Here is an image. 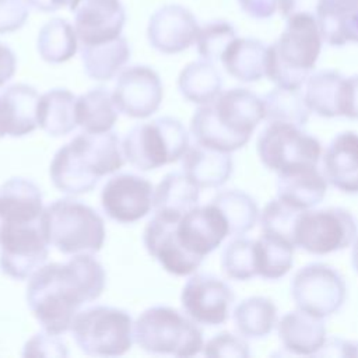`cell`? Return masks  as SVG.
Segmentation results:
<instances>
[{
    "instance_id": "obj_1",
    "label": "cell",
    "mask_w": 358,
    "mask_h": 358,
    "mask_svg": "<svg viewBox=\"0 0 358 358\" xmlns=\"http://www.w3.org/2000/svg\"><path fill=\"white\" fill-rule=\"evenodd\" d=\"M106 271L92 255H73L66 263L42 264L29 275L27 303L46 333L70 330L80 308L105 289Z\"/></svg>"
},
{
    "instance_id": "obj_2",
    "label": "cell",
    "mask_w": 358,
    "mask_h": 358,
    "mask_svg": "<svg viewBox=\"0 0 358 358\" xmlns=\"http://www.w3.org/2000/svg\"><path fill=\"white\" fill-rule=\"evenodd\" d=\"M262 120V98L248 88H229L196 109L190 133L200 145L232 152L246 145Z\"/></svg>"
},
{
    "instance_id": "obj_3",
    "label": "cell",
    "mask_w": 358,
    "mask_h": 358,
    "mask_svg": "<svg viewBox=\"0 0 358 358\" xmlns=\"http://www.w3.org/2000/svg\"><path fill=\"white\" fill-rule=\"evenodd\" d=\"M124 164L116 133H88L76 136L53 157L49 175L53 186L67 194L91 192L99 178L117 172Z\"/></svg>"
},
{
    "instance_id": "obj_4",
    "label": "cell",
    "mask_w": 358,
    "mask_h": 358,
    "mask_svg": "<svg viewBox=\"0 0 358 358\" xmlns=\"http://www.w3.org/2000/svg\"><path fill=\"white\" fill-rule=\"evenodd\" d=\"M278 39L267 46L266 77L277 87L301 88L322 50V38L313 14L289 15Z\"/></svg>"
},
{
    "instance_id": "obj_5",
    "label": "cell",
    "mask_w": 358,
    "mask_h": 358,
    "mask_svg": "<svg viewBox=\"0 0 358 358\" xmlns=\"http://www.w3.org/2000/svg\"><path fill=\"white\" fill-rule=\"evenodd\" d=\"M46 242L64 255H94L105 243V222L90 206L74 199L52 201L41 214Z\"/></svg>"
},
{
    "instance_id": "obj_6",
    "label": "cell",
    "mask_w": 358,
    "mask_h": 358,
    "mask_svg": "<svg viewBox=\"0 0 358 358\" xmlns=\"http://www.w3.org/2000/svg\"><path fill=\"white\" fill-rule=\"evenodd\" d=\"M133 338L145 352L175 357L197 355L204 344L194 322L169 306L145 309L133 323Z\"/></svg>"
},
{
    "instance_id": "obj_7",
    "label": "cell",
    "mask_w": 358,
    "mask_h": 358,
    "mask_svg": "<svg viewBox=\"0 0 358 358\" xmlns=\"http://www.w3.org/2000/svg\"><path fill=\"white\" fill-rule=\"evenodd\" d=\"M120 145L131 166L152 171L180 159L189 147V133L178 119L161 116L133 126Z\"/></svg>"
},
{
    "instance_id": "obj_8",
    "label": "cell",
    "mask_w": 358,
    "mask_h": 358,
    "mask_svg": "<svg viewBox=\"0 0 358 358\" xmlns=\"http://www.w3.org/2000/svg\"><path fill=\"white\" fill-rule=\"evenodd\" d=\"M70 329L76 344L87 355L117 357L133 344L131 316L113 306L95 305L78 310Z\"/></svg>"
},
{
    "instance_id": "obj_9",
    "label": "cell",
    "mask_w": 358,
    "mask_h": 358,
    "mask_svg": "<svg viewBox=\"0 0 358 358\" xmlns=\"http://www.w3.org/2000/svg\"><path fill=\"white\" fill-rule=\"evenodd\" d=\"M355 234V220L348 210L341 207L306 208L296 218L294 243L312 255H327L350 246Z\"/></svg>"
},
{
    "instance_id": "obj_10",
    "label": "cell",
    "mask_w": 358,
    "mask_h": 358,
    "mask_svg": "<svg viewBox=\"0 0 358 358\" xmlns=\"http://www.w3.org/2000/svg\"><path fill=\"white\" fill-rule=\"evenodd\" d=\"M256 150L262 164L278 173L291 168L317 165L322 144L298 126L271 122L260 133Z\"/></svg>"
},
{
    "instance_id": "obj_11",
    "label": "cell",
    "mask_w": 358,
    "mask_h": 358,
    "mask_svg": "<svg viewBox=\"0 0 358 358\" xmlns=\"http://www.w3.org/2000/svg\"><path fill=\"white\" fill-rule=\"evenodd\" d=\"M291 295L298 309L323 319L341 309L347 287L334 267L309 263L295 273L291 281Z\"/></svg>"
},
{
    "instance_id": "obj_12",
    "label": "cell",
    "mask_w": 358,
    "mask_h": 358,
    "mask_svg": "<svg viewBox=\"0 0 358 358\" xmlns=\"http://www.w3.org/2000/svg\"><path fill=\"white\" fill-rule=\"evenodd\" d=\"M49 243L35 222H1L0 225V267L1 271L14 278L25 280L38 270L48 259Z\"/></svg>"
},
{
    "instance_id": "obj_13",
    "label": "cell",
    "mask_w": 358,
    "mask_h": 358,
    "mask_svg": "<svg viewBox=\"0 0 358 358\" xmlns=\"http://www.w3.org/2000/svg\"><path fill=\"white\" fill-rule=\"evenodd\" d=\"M235 295L232 288L221 278L200 273L192 275L180 295L187 316L200 324L220 326L229 319Z\"/></svg>"
},
{
    "instance_id": "obj_14",
    "label": "cell",
    "mask_w": 358,
    "mask_h": 358,
    "mask_svg": "<svg viewBox=\"0 0 358 358\" xmlns=\"http://www.w3.org/2000/svg\"><path fill=\"white\" fill-rule=\"evenodd\" d=\"M303 94L310 112L322 117H357V77L337 70H319L306 78Z\"/></svg>"
},
{
    "instance_id": "obj_15",
    "label": "cell",
    "mask_w": 358,
    "mask_h": 358,
    "mask_svg": "<svg viewBox=\"0 0 358 358\" xmlns=\"http://www.w3.org/2000/svg\"><path fill=\"white\" fill-rule=\"evenodd\" d=\"M162 83L148 66L136 64L120 71L112 92L117 112L144 119L155 113L162 102Z\"/></svg>"
},
{
    "instance_id": "obj_16",
    "label": "cell",
    "mask_w": 358,
    "mask_h": 358,
    "mask_svg": "<svg viewBox=\"0 0 358 358\" xmlns=\"http://www.w3.org/2000/svg\"><path fill=\"white\" fill-rule=\"evenodd\" d=\"M152 185L143 176L120 173L110 178L101 192L105 214L117 222L131 224L152 208Z\"/></svg>"
},
{
    "instance_id": "obj_17",
    "label": "cell",
    "mask_w": 358,
    "mask_h": 358,
    "mask_svg": "<svg viewBox=\"0 0 358 358\" xmlns=\"http://www.w3.org/2000/svg\"><path fill=\"white\" fill-rule=\"evenodd\" d=\"M67 6L81 45H98L120 36L126 22L120 0H69Z\"/></svg>"
},
{
    "instance_id": "obj_18",
    "label": "cell",
    "mask_w": 358,
    "mask_h": 358,
    "mask_svg": "<svg viewBox=\"0 0 358 358\" xmlns=\"http://www.w3.org/2000/svg\"><path fill=\"white\" fill-rule=\"evenodd\" d=\"M175 232L183 249L203 260L229 236L224 215L211 203L194 207L182 215L176 222Z\"/></svg>"
},
{
    "instance_id": "obj_19",
    "label": "cell",
    "mask_w": 358,
    "mask_h": 358,
    "mask_svg": "<svg viewBox=\"0 0 358 358\" xmlns=\"http://www.w3.org/2000/svg\"><path fill=\"white\" fill-rule=\"evenodd\" d=\"M178 221L155 214L144 228L143 242L147 252L168 273L173 275H189L200 267L203 259L189 253L179 243L175 232Z\"/></svg>"
},
{
    "instance_id": "obj_20",
    "label": "cell",
    "mask_w": 358,
    "mask_h": 358,
    "mask_svg": "<svg viewBox=\"0 0 358 358\" xmlns=\"http://www.w3.org/2000/svg\"><path fill=\"white\" fill-rule=\"evenodd\" d=\"M197 32L194 15L179 4H166L155 10L147 27L150 45L165 55H175L192 46Z\"/></svg>"
},
{
    "instance_id": "obj_21",
    "label": "cell",
    "mask_w": 358,
    "mask_h": 358,
    "mask_svg": "<svg viewBox=\"0 0 358 358\" xmlns=\"http://www.w3.org/2000/svg\"><path fill=\"white\" fill-rule=\"evenodd\" d=\"M322 175L341 192L358 190V137L354 131H343L329 143L323 154Z\"/></svg>"
},
{
    "instance_id": "obj_22",
    "label": "cell",
    "mask_w": 358,
    "mask_h": 358,
    "mask_svg": "<svg viewBox=\"0 0 358 358\" xmlns=\"http://www.w3.org/2000/svg\"><path fill=\"white\" fill-rule=\"evenodd\" d=\"M39 94L27 84H14L0 92V124L4 136L22 137L36 127Z\"/></svg>"
},
{
    "instance_id": "obj_23",
    "label": "cell",
    "mask_w": 358,
    "mask_h": 358,
    "mask_svg": "<svg viewBox=\"0 0 358 358\" xmlns=\"http://www.w3.org/2000/svg\"><path fill=\"white\" fill-rule=\"evenodd\" d=\"M320 38L330 46L355 43L358 36L357 0H319L315 10Z\"/></svg>"
},
{
    "instance_id": "obj_24",
    "label": "cell",
    "mask_w": 358,
    "mask_h": 358,
    "mask_svg": "<svg viewBox=\"0 0 358 358\" xmlns=\"http://www.w3.org/2000/svg\"><path fill=\"white\" fill-rule=\"evenodd\" d=\"M277 197L298 210L319 204L327 190V182L316 165H305L278 172Z\"/></svg>"
},
{
    "instance_id": "obj_25",
    "label": "cell",
    "mask_w": 358,
    "mask_h": 358,
    "mask_svg": "<svg viewBox=\"0 0 358 358\" xmlns=\"http://www.w3.org/2000/svg\"><path fill=\"white\" fill-rule=\"evenodd\" d=\"M277 329L284 350L295 355H315L326 340V326L322 317L301 309L285 313Z\"/></svg>"
},
{
    "instance_id": "obj_26",
    "label": "cell",
    "mask_w": 358,
    "mask_h": 358,
    "mask_svg": "<svg viewBox=\"0 0 358 358\" xmlns=\"http://www.w3.org/2000/svg\"><path fill=\"white\" fill-rule=\"evenodd\" d=\"M182 158L183 173L199 187H220L232 173L229 152L213 150L200 144L186 148Z\"/></svg>"
},
{
    "instance_id": "obj_27",
    "label": "cell",
    "mask_w": 358,
    "mask_h": 358,
    "mask_svg": "<svg viewBox=\"0 0 358 358\" xmlns=\"http://www.w3.org/2000/svg\"><path fill=\"white\" fill-rule=\"evenodd\" d=\"M43 210L39 187L25 178H11L0 186L1 222H35Z\"/></svg>"
},
{
    "instance_id": "obj_28",
    "label": "cell",
    "mask_w": 358,
    "mask_h": 358,
    "mask_svg": "<svg viewBox=\"0 0 358 358\" xmlns=\"http://www.w3.org/2000/svg\"><path fill=\"white\" fill-rule=\"evenodd\" d=\"M199 186L185 173L171 172L162 178L152 192V208L155 214L171 220H179L182 215L197 207Z\"/></svg>"
},
{
    "instance_id": "obj_29",
    "label": "cell",
    "mask_w": 358,
    "mask_h": 358,
    "mask_svg": "<svg viewBox=\"0 0 358 358\" xmlns=\"http://www.w3.org/2000/svg\"><path fill=\"white\" fill-rule=\"evenodd\" d=\"M267 45L256 38H235L224 50L220 62L229 76L253 83L266 76Z\"/></svg>"
},
{
    "instance_id": "obj_30",
    "label": "cell",
    "mask_w": 358,
    "mask_h": 358,
    "mask_svg": "<svg viewBox=\"0 0 358 358\" xmlns=\"http://www.w3.org/2000/svg\"><path fill=\"white\" fill-rule=\"evenodd\" d=\"M77 96L64 88H53L38 98L36 123L50 136H66L77 126Z\"/></svg>"
},
{
    "instance_id": "obj_31",
    "label": "cell",
    "mask_w": 358,
    "mask_h": 358,
    "mask_svg": "<svg viewBox=\"0 0 358 358\" xmlns=\"http://www.w3.org/2000/svg\"><path fill=\"white\" fill-rule=\"evenodd\" d=\"M81 59L90 78L108 81L126 66L130 48L124 38L117 36L98 45H81Z\"/></svg>"
},
{
    "instance_id": "obj_32",
    "label": "cell",
    "mask_w": 358,
    "mask_h": 358,
    "mask_svg": "<svg viewBox=\"0 0 358 358\" xmlns=\"http://www.w3.org/2000/svg\"><path fill=\"white\" fill-rule=\"evenodd\" d=\"M117 109L112 94L103 87H95L76 99V120L88 133L109 131L117 120Z\"/></svg>"
},
{
    "instance_id": "obj_33",
    "label": "cell",
    "mask_w": 358,
    "mask_h": 358,
    "mask_svg": "<svg viewBox=\"0 0 358 358\" xmlns=\"http://www.w3.org/2000/svg\"><path fill=\"white\" fill-rule=\"evenodd\" d=\"M222 88V78L214 63L196 60L183 67L178 77V90L187 101L206 105L214 101Z\"/></svg>"
},
{
    "instance_id": "obj_34",
    "label": "cell",
    "mask_w": 358,
    "mask_h": 358,
    "mask_svg": "<svg viewBox=\"0 0 358 358\" xmlns=\"http://www.w3.org/2000/svg\"><path fill=\"white\" fill-rule=\"evenodd\" d=\"M234 323L241 336L263 338L277 324V306L270 298L249 296L234 309Z\"/></svg>"
},
{
    "instance_id": "obj_35",
    "label": "cell",
    "mask_w": 358,
    "mask_h": 358,
    "mask_svg": "<svg viewBox=\"0 0 358 358\" xmlns=\"http://www.w3.org/2000/svg\"><path fill=\"white\" fill-rule=\"evenodd\" d=\"M295 246L280 236L263 234L255 241L256 275L266 280L284 277L294 264Z\"/></svg>"
},
{
    "instance_id": "obj_36",
    "label": "cell",
    "mask_w": 358,
    "mask_h": 358,
    "mask_svg": "<svg viewBox=\"0 0 358 358\" xmlns=\"http://www.w3.org/2000/svg\"><path fill=\"white\" fill-rule=\"evenodd\" d=\"M224 215L228 224L229 235H243L249 232L257 222L259 207L255 199L236 189H227L217 193L210 201Z\"/></svg>"
},
{
    "instance_id": "obj_37",
    "label": "cell",
    "mask_w": 358,
    "mask_h": 358,
    "mask_svg": "<svg viewBox=\"0 0 358 358\" xmlns=\"http://www.w3.org/2000/svg\"><path fill=\"white\" fill-rule=\"evenodd\" d=\"M301 88L275 87L262 98L263 119L268 123L280 122L302 127L309 120V109Z\"/></svg>"
},
{
    "instance_id": "obj_38",
    "label": "cell",
    "mask_w": 358,
    "mask_h": 358,
    "mask_svg": "<svg viewBox=\"0 0 358 358\" xmlns=\"http://www.w3.org/2000/svg\"><path fill=\"white\" fill-rule=\"evenodd\" d=\"M38 53L52 64L71 59L77 52V36L74 28L64 18L49 20L39 31L36 41Z\"/></svg>"
},
{
    "instance_id": "obj_39",
    "label": "cell",
    "mask_w": 358,
    "mask_h": 358,
    "mask_svg": "<svg viewBox=\"0 0 358 358\" xmlns=\"http://www.w3.org/2000/svg\"><path fill=\"white\" fill-rule=\"evenodd\" d=\"M221 268L228 278L245 281L256 275L255 241L241 235L227 243L221 253Z\"/></svg>"
},
{
    "instance_id": "obj_40",
    "label": "cell",
    "mask_w": 358,
    "mask_h": 358,
    "mask_svg": "<svg viewBox=\"0 0 358 358\" xmlns=\"http://www.w3.org/2000/svg\"><path fill=\"white\" fill-rule=\"evenodd\" d=\"M236 38L235 27L224 20H215L199 27L196 35L197 53L203 60L215 63L221 59L227 46Z\"/></svg>"
},
{
    "instance_id": "obj_41",
    "label": "cell",
    "mask_w": 358,
    "mask_h": 358,
    "mask_svg": "<svg viewBox=\"0 0 358 358\" xmlns=\"http://www.w3.org/2000/svg\"><path fill=\"white\" fill-rule=\"evenodd\" d=\"M301 211L278 197L268 201L260 214L262 232L287 239L295 246L294 228Z\"/></svg>"
},
{
    "instance_id": "obj_42",
    "label": "cell",
    "mask_w": 358,
    "mask_h": 358,
    "mask_svg": "<svg viewBox=\"0 0 358 358\" xmlns=\"http://www.w3.org/2000/svg\"><path fill=\"white\" fill-rule=\"evenodd\" d=\"M201 352L206 357L246 358L250 355L249 344L229 331H221L210 338L207 344H203Z\"/></svg>"
},
{
    "instance_id": "obj_43",
    "label": "cell",
    "mask_w": 358,
    "mask_h": 358,
    "mask_svg": "<svg viewBox=\"0 0 358 358\" xmlns=\"http://www.w3.org/2000/svg\"><path fill=\"white\" fill-rule=\"evenodd\" d=\"M24 357H67L69 350L62 338L50 333H36L24 345Z\"/></svg>"
},
{
    "instance_id": "obj_44",
    "label": "cell",
    "mask_w": 358,
    "mask_h": 358,
    "mask_svg": "<svg viewBox=\"0 0 358 358\" xmlns=\"http://www.w3.org/2000/svg\"><path fill=\"white\" fill-rule=\"evenodd\" d=\"M28 18L25 0H0V34H10L22 28Z\"/></svg>"
},
{
    "instance_id": "obj_45",
    "label": "cell",
    "mask_w": 358,
    "mask_h": 358,
    "mask_svg": "<svg viewBox=\"0 0 358 358\" xmlns=\"http://www.w3.org/2000/svg\"><path fill=\"white\" fill-rule=\"evenodd\" d=\"M357 354L355 343H351L348 340L340 338V337H330L324 340L323 345L319 348V351L315 354L317 357L327 355V357H354Z\"/></svg>"
},
{
    "instance_id": "obj_46",
    "label": "cell",
    "mask_w": 358,
    "mask_h": 358,
    "mask_svg": "<svg viewBox=\"0 0 358 358\" xmlns=\"http://www.w3.org/2000/svg\"><path fill=\"white\" fill-rule=\"evenodd\" d=\"M242 11L255 20H267L277 10V0H238Z\"/></svg>"
},
{
    "instance_id": "obj_47",
    "label": "cell",
    "mask_w": 358,
    "mask_h": 358,
    "mask_svg": "<svg viewBox=\"0 0 358 358\" xmlns=\"http://www.w3.org/2000/svg\"><path fill=\"white\" fill-rule=\"evenodd\" d=\"M317 1L319 0H277V8L284 18L298 13H309L315 15Z\"/></svg>"
},
{
    "instance_id": "obj_48",
    "label": "cell",
    "mask_w": 358,
    "mask_h": 358,
    "mask_svg": "<svg viewBox=\"0 0 358 358\" xmlns=\"http://www.w3.org/2000/svg\"><path fill=\"white\" fill-rule=\"evenodd\" d=\"M17 69V57L10 46L0 42V87L13 78Z\"/></svg>"
},
{
    "instance_id": "obj_49",
    "label": "cell",
    "mask_w": 358,
    "mask_h": 358,
    "mask_svg": "<svg viewBox=\"0 0 358 358\" xmlns=\"http://www.w3.org/2000/svg\"><path fill=\"white\" fill-rule=\"evenodd\" d=\"M28 6L43 13H52L69 4V0H25Z\"/></svg>"
},
{
    "instance_id": "obj_50",
    "label": "cell",
    "mask_w": 358,
    "mask_h": 358,
    "mask_svg": "<svg viewBox=\"0 0 358 358\" xmlns=\"http://www.w3.org/2000/svg\"><path fill=\"white\" fill-rule=\"evenodd\" d=\"M4 133H3V129H1V124H0V137H3Z\"/></svg>"
},
{
    "instance_id": "obj_51",
    "label": "cell",
    "mask_w": 358,
    "mask_h": 358,
    "mask_svg": "<svg viewBox=\"0 0 358 358\" xmlns=\"http://www.w3.org/2000/svg\"><path fill=\"white\" fill-rule=\"evenodd\" d=\"M0 225H1V220H0Z\"/></svg>"
}]
</instances>
